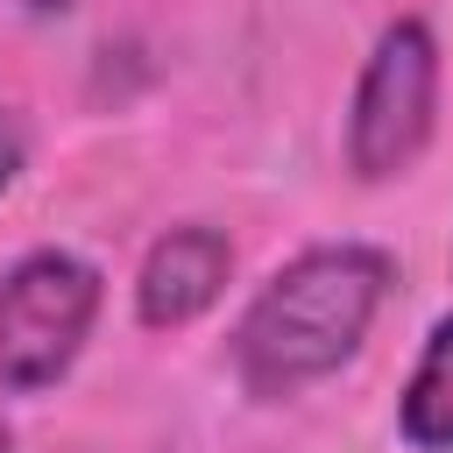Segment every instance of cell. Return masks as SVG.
Wrapping results in <instances>:
<instances>
[{"mask_svg":"<svg viewBox=\"0 0 453 453\" xmlns=\"http://www.w3.org/2000/svg\"><path fill=\"white\" fill-rule=\"evenodd\" d=\"M389 283H396V262L368 241H326V248L290 255L248 297V311L234 326L241 389L262 403H283V396L340 375L361 354Z\"/></svg>","mask_w":453,"mask_h":453,"instance_id":"obj_1","label":"cell"},{"mask_svg":"<svg viewBox=\"0 0 453 453\" xmlns=\"http://www.w3.org/2000/svg\"><path fill=\"white\" fill-rule=\"evenodd\" d=\"M99 269L71 248H28L0 276V389L35 396L71 375L99 319Z\"/></svg>","mask_w":453,"mask_h":453,"instance_id":"obj_2","label":"cell"},{"mask_svg":"<svg viewBox=\"0 0 453 453\" xmlns=\"http://www.w3.org/2000/svg\"><path fill=\"white\" fill-rule=\"evenodd\" d=\"M432 113H439V42L418 14L389 21L354 78V106H347V170L361 184H389L403 177L425 142H432Z\"/></svg>","mask_w":453,"mask_h":453,"instance_id":"obj_3","label":"cell"},{"mask_svg":"<svg viewBox=\"0 0 453 453\" xmlns=\"http://www.w3.org/2000/svg\"><path fill=\"white\" fill-rule=\"evenodd\" d=\"M226 269H234V241L219 226H170L149 255H142V276H134V319L149 333H177L191 319H205L226 290Z\"/></svg>","mask_w":453,"mask_h":453,"instance_id":"obj_4","label":"cell"},{"mask_svg":"<svg viewBox=\"0 0 453 453\" xmlns=\"http://www.w3.org/2000/svg\"><path fill=\"white\" fill-rule=\"evenodd\" d=\"M396 432L411 453H453V311L432 326L411 382H403V403H396Z\"/></svg>","mask_w":453,"mask_h":453,"instance_id":"obj_5","label":"cell"},{"mask_svg":"<svg viewBox=\"0 0 453 453\" xmlns=\"http://www.w3.org/2000/svg\"><path fill=\"white\" fill-rule=\"evenodd\" d=\"M21 163H28V134H21V120L0 106V191L21 177Z\"/></svg>","mask_w":453,"mask_h":453,"instance_id":"obj_6","label":"cell"},{"mask_svg":"<svg viewBox=\"0 0 453 453\" xmlns=\"http://www.w3.org/2000/svg\"><path fill=\"white\" fill-rule=\"evenodd\" d=\"M7 446H14V432H7V425H0V453H7Z\"/></svg>","mask_w":453,"mask_h":453,"instance_id":"obj_7","label":"cell"}]
</instances>
